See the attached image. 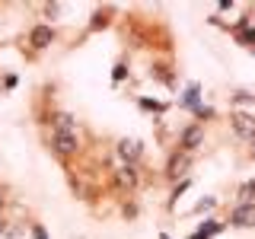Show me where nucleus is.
<instances>
[{
    "mask_svg": "<svg viewBox=\"0 0 255 239\" xmlns=\"http://www.w3.org/2000/svg\"><path fill=\"white\" fill-rule=\"evenodd\" d=\"M179 106H182V109H188V112H195L198 106H201V83H188V86H185V93L179 96Z\"/></svg>",
    "mask_w": 255,
    "mask_h": 239,
    "instance_id": "obj_11",
    "label": "nucleus"
},
{
    "mask_svg": "<svg viewBox=\"0 0 255 239\" xmlns=\"http://www.w3.org/2000/svg\"><path fill=\"white\" fill-rule=\"evenodd\" d=\"M230 127H233V134H236V137L249 140L252 147H255V118H252V115L233 112V115H230Z\"/></svg>",
    "mask_w": 255,
    "mask_h": 239,
    "instance_id": "obj_6",
    "label": "nucleus"
},
{
    "mask_svg": "<svg viewBox=\"0 0 255 239\" xmlns=\"http://www.w3.org/2000/svg\"><path fill=\"white\" fill-rule=\"evenodd\" d=\"M214 207H217V198H201V204H195V214H204V211H214Z\"/></svg>",
    "mask_w": 255,
    "mask_h": 239,
    "instance_id": "obj_18",
    "label": "nucleus"
},
{
    "mask_svg": "<svg viewBox=\"0 0 255 239\" xmlns=\"http://www.w3.org/2000/svg\"><path fill=\"white\" fill-rule=\"evenodd\" d=\"M230 99H233L236 106H252V102H255V96H252V93H243V90H236L233 96H230Z\"/></svg>",
    "mask_w": 255,
    "mask_h": 239,
    "instance_id": "obj_17",
    "label": "nucleus"
},
{
    "mask_svg": "<svg viewBox=\"0 0 255 239\" xmlns=\"http://www.w3.org/2000/svg\"><path fill=\"white\" fill-rule=\"evenodd\" d=\"M233 38H236L239 45H246V48H252V51H255V26H252L249 19H239L236 26H233Z\"/></svg>",
    "mask_w": 255,
    "mask_h": 239,
    "instance_id": "obj_10",
    "label": "nucleus"
},
{
    "mask_svg": "<svg viewBox=\"0 0 255 239\" xmlns=\"http://www.w3.org/2000/svg\"><path fill=\"white\" fill-rule=\"evenodd\" d=\"M112 185H115V191H128V195H131V191H137V185H140V169L137 166H128V163H122L118 166L115 172H112Z\"/></svg>",
    "mask_w": 255,
    "mask_h": 239,
    "instance_id": "obj_2",
    "label": "nucleus"
},
{
    "mask_svg": "<svg viewBox=\"0 0 255 239\" xmlns=\"http://www.w3.org/2000/svg\"><path fill=\"white\" fill-rule=\"evenodd\" d=\"M122 214H125V217H137V207H134V204H125Z\"/></svg>",
    "mask_w": 255,
    "mask_h": 239,
    "instance_id": "obj_22",
    "label": "nucleus"
},
{
    "mask_svg": "<svg viewBox=\"0 0 255 239\" xmlns=\"http://www.w3.org/2000/svg\"><path fill=\"white\" fill-rule=\"evenodd\" d=\"M3 207H6V195L0 191V214H3Z\"/></svg>",
    "mask_w": 255,
    "mask_h": 239,
    "instance_id": "obj_24",
    "label": "nucleus"
},
{
    "mask_svg": "<svg viewBox=\"0 0 255 239\" xmlns=\"http://www.w3.org/2000/svg\"><path fill=\"white\" fill-rule=\"evenodd\" d=\"M195 118H201V121H211V118H214V109H211V106H204V102H201V106L195 109Z\"/></svg>",
    "mask_w": 255,
    "mask_h": 239,
    "instance_id": "obj_20",
    "label": "nucleus"
},
{
    "mask_svg": "<svg viewBox=\"0 0 255 239\" xmlns=\"http://www.w3.org/2000/svg\"><path fill=\"white\" fill-rule=\"evenodd\" d=\"M217 10H220V13H227V10H233V0H220V3H217Z\"/></svg>",
    "mask_w": 255,
    "mask_h": 239,
    "instance_id": "obj_23",
    "label": "nucleus"
},
{
    "mask_svg": "<svg viewBox=\"0 0 255 239\" xmlns=\"http://www.w3.org/2000/svg\"><path fill=\"white\" fill-rule=\"evenodd\" d=\"M125 80H128V64H125V61H118L115 67H112V83L118 86V83H125Z\"/></svg>",
    "mask_w": 255,
    "mask_h": 239,
    "instance_id": "obj_16",
    "label": "nucleus"
},
{
    "mask_svg": "<svg viewBox=\"0 0 255 239\" xmlns=\"http://www.w3.org/2000/svg\"><path fill=\"white\" fill-rule=\"evenodd\" d=\"M252 198H255V179H249V182H243V185H239V191H236V204H255Z\"/></svg>",
    "mask_w": 255,
    "mask_h": 239,
    "instance_id": "obj_12",
    "label": "nucleus"
},
{
    "mask_svg": "<svg viewBox=\"0 0 255 239\" xmlns=\"http://www.w3.org/2000/svg\"><path fill=\"white\" fill-rule=\"evenodd\" d=\"M54 38H58V32L48 26V22H38V26L29 29V48H32V51H45V48H51Z\"/></svg>",
    "mask_w": 255,
    "mask_h": 239,
    "instance_id": "obj_5",
    "label": "nucleus"
},
{
    "mask_svg": "<svg viewBox=\"0 0 255 239\" xmlns=\"http://www.w3.org/2000/svg\"><path fill=\"white\" fill-rule=\"evenodd\" d=\"M188 185H191V179H182L179 185L172 188V195H169V211L175 207V201H179V198H182V195H185V191H188Z\"/></svg>",
    "mask_w": 255,
    "mask_h": 239,
    "instance_id": "obj_15",
    "label": "nucleus"
},
{
    "mask_svg": "<svg viewBox=\"0 0 255 239\" xmlns=\"http://www.w3.org/2000/svg\"><path fill=\"white\" fill-rule=\"evenodd\" d=\"M188 239H204V236H201V233H191V236H188Z\"/></svg>",
    "mask_w": 255,
    "mask_h": 239,
    "instance_id": "obj_26",
    "label": "nucleus"
},
{
    "mask_svg": "<svg viewBox=\"0 0 255 239\" xmlns=\"http://www.w3.org/2000/svg\"><path fill=\"white\" fill-rule=\"evenodd\" d=\"M230 223L239 227V230L255 227V204H236L233 211H230Z\"/></svg>",
    "mask_w": 255,
    "mask_h": 239,
    "instance_id": "obj_9",
    "label": "nucleus"
},
{
    "mask_svg": "<svg viewBox=\"0 0 255 239\" xmlns=\"http://www.w3.org/2000/svg\"><path fill=\"white\" fill-rule=\"evenodd\" d=\"M32 239H48V233H45V227H42V223H32Z\"/></svg>",
    "mask_w": 255,
    "mask_h": 239,
    "instance_id": "obj_21",
    "label": "nucleus"
},
{
    "mask_svg": "<svg viewBox=\"0 0 255 239\" xmlns=\"http://www.w3.org/2000/svg\"><path fill=\"white\" fill-rule=\"evenodd\" d=\"M106 16H109V10H106V13H96V16H93V22H90V32L106 29V26H109V22H106Z\"/></svg>",
    "mask_w": 255,
    "mask_h": 239,
    "instance_id": "obj_19",
    "label": "nucleus"
},
{
    "mask_svg": "<svg viewBox=\"0 0 255 239\" xmlns=\"http://www.w3.org/2000/svg\"><path fill=\"white\" fill-rule=\"evenodd\" d=\"M115 153H118V159H122V163L137 166L140 156H143V143H140L137 137H122V140L115 143Z\"/></svg>",
    "mask_w": 255,
    "mask_h": 239,
    "instance_id": "obj_4",
    "label": "nucleus"
},
{
    "mask_svg": "<svg viewBox=\"0 0 255 239\" xmlns=\"http://www.w3.org/2000/svg\"><path fill=\"white\" fill-rule=\"evenodd\" d=\"M198 233H201L204 239H211V236H217V233H223V223H220V220H204L201 227H198Z\"/></svg>",
    "mask_w": 255,
    "mask_h": 239,
    "instance_id": "obj_14",
    "label": "nucleus"
},
{
    "mask_svg": "<svg viewBox=\"0 0 255 239\" xmlns=\"http://www.w3.org/2000/svg\"><path fill=\"white\" fill-rule=\"evenodd\" d=\"M201 143H204V124H188L179 134V150H185V153H195Z\"/></svg>",
    "mask_w": 255,
    "mask_h": 239,
    "instance_id": "obj_7",
    "label": "nucleus"
},
{
    "mask_svg": "<svg viewBox=\"0 0 255 239\" xmlns=\"http://www.w3.org/2000/svg\"><path fill=\"white\" fill-rule=\"evenodd\" d=\"M163 239H169V236H166V233H163Z\"/></svg>",
    "mask_w": 255,
    "mask_h": 239,
    "instance_id": "obj_27",
    "label": "nucleus"
},
{
    "mask_svg": "<svg viewBox=\"0 0 255 239\" xmlns=\"http://www.w3.org/2000/svg\"><path fill=\"white\" fill-rule=\"evenodd\" d=\"M48 147H51V153L58 156V159H67V156H77L80 150H83V143H80L77 134L51 131V137H48Z\"/></svg>",
    "mask_w": 255,
    "mask_h": 239,
    "instance_id": "obj_1",
    "label": "nucleus"
},
{
    "mask_svg": "<svg viewBox=\"0 0 255 239\" xmlns=\"http://www.w3.org/2000/svg\"><path fill=\"white\" fill-rule=\"evenodd\" d=\"M137 106L143 112H153V115H159V112H166V106L159 99H150V96H137Z\"/></svg>",
    "mask_w": 255,
    "mask_h": 239,
    "instance_id": "obj_13",
    "label": "nucleus"
},
{
    "mask_svg": "<svg viewBox=\"0 0 255 239\" xmlns=\"http://www.w3.org/2000/svg\"><path fill=\"white\" fill-rule=\"evenodd\" d=\"M188 169H191V153L175 147V153L169 156V163H166V179L179 185L182 179H188Z\"/></svg>",
    "mask_w": 255,
    "mask_h": 239,
    "instance_id": "obj_3",
    "label": "nucleus"
},
{
    "mask_svg": "<svg viewBox=\"0 0 255 239\" xmlns=\"http://www.w3.org/2000/svg\"><path fill=\"white\" fill-rule=\"evenodd\" d=\"M252 156H255V150H252Z\"/></svg>",
    "mask_w": 255,
    "mask_h": 239,
    "instance_id": "obj_28",
    "label": "nucleus"
},
{
    "mask_svg": "<svg viewBox=\"0 0 255 239\" xmlns=\"http://www.w3.org/2000/svg\"><path fill=\"white\" fill-rule=\"evenodd\" d=\"M48 124H51V131H64V134H77V118L70 115V112H64V109H54L51 115H48Z\"/></svg>",
    "mask_w": 255,
    "mask_h": 239,
    "instance_id": "obj_8",
    "label": "nucleus"
},
{
    "mask_svg": "<svg viewBox=\"0 0 255 239\" xmlns=\"http://www.w3.org/2000/svg\"><path fill=\"white\" fill-rule=\"evenodd\" d=\"M3 233H6V223H3V220H0V239H3Z\"/></svg>",
    "mask_w": 255,
    "mask_h": 239,
    "instance_id": "obj_25",
    "label": "nucleus"
}]
</instances>
